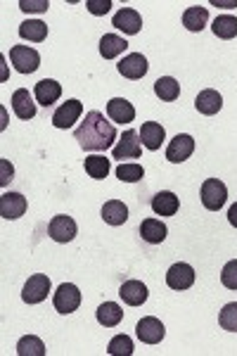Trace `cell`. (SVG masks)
I'll use <instances>...</instances> for the list:
<instances>
[{
  "label": "cell",
  "mask_w": 237,
  "mask_h": 356,
  "mask_svg": "<svg viewBox=\"0 0 237 356\" xmlns=\"http://www.w3.org/2000/svg\"><path fill=\"white\" fill-rule=\"evenodd\" d=\"M74 138L88 152H102V150H110L114 145L116 128L112 121H107L102 112H88L81 126L74 131Z\"/></svg>",
  "instance_id": "obj_1"
},
{
  "label": "cell",
  "mask_w": 237,
  "mask_h": 356,
  "mask_svg": "<svg viewBox=\"0 0 237 356\" xmlns=\"http://www.w3.org/2000/svg\"><path fill=\"white\" fill-rule=\"evenodd\" d=\"M228 202V188H225L223 181L218 178H207L202 183V204L209 209V212H218L223 209V204Z\"/></svg>",
  "instance_id": "obj_2"
},
{
  "label": "cell",
  "mask_w": 237,
  "mask_h": 356,
  "mask_svg": "<svg viewBox=\"0 0 237 356\" xmlns=\"http://www.w3.org/2000/svg\"><path fill=\"white\" fill-rule=\"evenodd\" d=\"M10 62L19 74H34L41 67V55L29 46H12L10 48Z\"/></svg>",
  "instance_id": "obj_3"
},
{
  "label": "cell",
  "mask_w": 237,
  "mask_h": 356,
  "mask_svg": "<svg viewBox=\"0 0 237 356\" xmlns=\"http://www.w3.org/2000/svg\"><path fill=\"white\" fill-rule=\"evenodd\" d=\"M48 293H50V278L45 273H34L21 290V299L26 304H41V301L48 299Z\"/></svg>",
  "instance_id": "obj_4"
},
{
  "label": "cell",
  "mask_w": 237,
  "mask_h": 356,
  "mask_svg": "<svg viewBox=\"0 0 237 356\" xmlns=\"http://www.w3.org/2000/svg\"><path fill=\"white\" fill-rule=\"evenodd\" d=\"M48 233H50L52 240L59 242V245H67V242H72L74 237L79 235V226L76 221L67 217V214H57V217L50 221V226H48Z\"/></svg>",
  "instance_id": "obj_5"
},
{
  "label": "cell",
  "mask_w": 237,
  "mask_h": 356,
  "mask_svg": "<svg viewBox=\"0 0 237 356\" xmlns=\"http://www.w3.org/2000/svg\"><path fill=\"white\" fill-rule=\"evenodd\" d=\"M55 309L59 314H74V311L81 306V293L74 283H62L55 293V299H52Z\"/></svg>",
  "instance_id": "obj_6"
},
{
  "label": "cell",
  "mask_w": 237,
  "mask_h": 356,
  "mask_svg": "<svg viewBox=\"0 0 237 356\" xmlns=\"http://www.w3.org/2000/svg\"><path fill=\"white\" fill-rule=\"evenodd\" d=\"M140 133L138 131H126L121 138H118V143L114 145V150H112V157L114 159H138L140 155H143V145H140Z\"/></svg>",
  "instance_id": "obj_7"
},
{
  "label": "cell",
  "mask_w": 237,
  "mask_h": 356,
  "mask_svg": "<svg viewBox=\"0 0 237 356\" xmlns=\"http://www.w3.org/2000/svg\"><path fill=\"white\" fill-rule=\"evenodd\" d=\"M192 283H195V268L185 261L174 264L169 268V273H166V285L171 290H187L192 288Z\"/></svg>",
  "instance_id": "obj_8"
},
{
  "label": "cell",
  "mask_w": 237,
  "mask_h": 356,
  "mask_svg": "<svg viewBox=\"0 0 237 356\" xmlns=\"http://www.w3.org/2000/svg\"><path fill=\"white\" fill-rule=\"evenodd\" d=\"M118 74H121L123 79H131V81H138L143 79L145 74H147L150 64H147V57L140 55V52H131V55H126L121 59V62L116 64Z\"/></svg>",
  "instance_id": "obj_9"
},
{
  "label": "cell",
  "mask_w": 237,
  "mask_h": 356,
  "mask_svg": "<svg viewBox=\"0 0 237 356\" xmlns=\"http://www.w3.org/2000/svg\"><path fill=\"white\" fill-rule=\"evenodd\" d=\"M81 115H83V105L81 100H67L62 107H57V112L52 115V126L55 128H72L74 123L79 121Z\"/></svg>",
  "instance_id": "obj_10"
},
{
  "label": "cell",
  "mask_w": 237,
  "mask_h": 356,
  "mask_svg": "<svg viewBox=\"0 0 237 356\" xmlns=\"http://www.w3.org/2000/svg\"><path fill=\"white\" fill-rule=\"evenodd\" d=\"M192 152H195V138L187 136V133H178L166 148V159L174 161V164H181V161L190 159Z\"/></svg>",
  "instance_id": "obj_11"
},
{
  "label": "cell",
  "mask_w": 237,
  "mask_h": 356,
  "mask_svg": "<svg viewBox=\"0 0 237 356\" xmlns=\"http://www.w3.org/2000/svg\"><path fill=\"white\" fill-rule=\"evenodd\" d=\"M136 333H138L140 342H145V344H159L161 339H164V335H166V328H164V323H161L159 318L145 316L143 321L138 323Z\"/></svg>",
  "instance_id": "obj_12"
},
{
  "label": "cell",
  "mask_w": 237,
  "mask_h": 356,
  "mask_svg": "<svg viewBox=\"0 0 237 356\" xmlns=\"http://www.w3.org/2000/svg\"><path fill=\"white\" fill-rule=\"evenodd\" d=\"M112 26L118 31H123L126 36H136V34H140V29H143V17H140L138 10L121 8L114 14V19H112Z\"/></svg>",
  "instance_id": "obj_13"
},
{
  "label": "cell",
  "mask_w": 237,
  "mask_h": 356,
  "mask_svg": "<svg viewBox=\"0 0 237 356\" xmlns=\"http://www.w3.org/2000/svg\"><path fill=\"white\" fill-rule=\"evenodd\" d=\"M26 212V197L19 192H5L0 195V217L5 221H14L19 217H24Z\"/></svg>",
  "instance_id": "obj_14"
},
{
  "label": "cell",
  "mask_w": 237,
  "mask_h": 356,
  "mask_svg": "<svg viewBox=\"0 0 237 356\" xmlns=\"http://www.w3.org/2000/svg\"><path fill=\"white\" fill-rule=\"evenodd\" d=\"M147 285L140 283V280H126V283L118 288V297L123 299V304L128 306H143L147 301Z\"/></svg>",
  "instance_id": "obj_15"
},
{
  "label": "cell",
  "mask_w": 237,
  "mask_h": 356,
  "mask_svg": "<svg viewBox=\"0 0 237 356\" xmlns=\"http://www.w3.org/2000/svg\"><path fill=\"white\" fill-rule=\"evenodd\" d=\"M59 95H62V86H59L57 81H52V79L39 81V83H36V88H34V98L43 107L55 105V102L59 100Z\"/></svg>",
  "instance_id": "obj_16"
},
{
  "label": "cell",
  "mask_w": 237,
  "mask_h": 356,
  "mask_svg": "<svg viewBox=\"0 0 237 356\" xmlns=\"http://www.w3.org/2000/svg\"><path fill=\"white\" fill-rule=\"evenodd\" d=\"M140 235L150 245H161L166 240V235H169V228H166L161 219H145L140 224Z\"/></svg>",
  "instance_id": "obj_17"
},
{
  "label": "cell",
  "mask_w": 237,
  "mask_h": 356,
  "mask_svg": "<svg viewBox=\"0 0 237 356\" xmlns=\"http://www.w3.org/2000/svg\"><path fill=\"white\" fill-rule=\"evenodd\" d=\"M107 115L116 123H131L133 119H136V107L126 98H114L107 102Z\"/></svg>",
  "instance_id": "obj_18"
},
{
  "label": "cell",
  "mask_w": 237,
  "mask_h": 356,
  "mask_svg": "<svg viewBox=\"0 0 237 356\" xmlns=\"http://www.w3.org/2000/svg\"><path fill=\"white\" fill-rule=\"evenodd\" d=\"M195 107H197V112H199V115L214 117V115H218V112H220V107H223V98H220V93H218V90L207 88V90H202V93L197 95Z\"/></svg>",
  "instance_id": "obj_19"
},
{
  "label": "cell",
  "mask_w": 237,
  "mask_h": 356,
  "mask_svg": "<svg viewBox=\"0 0 237 356\" xmlns=\"http://www.w3.org/2000/svg\"><path fill=\"white\" fill-rule=\"evenodd\" d=\"M138 133H140V143H143L147 150H159L161 143H164V138H166L164 126L157 121H145Z\"/></svg>",
  "instance_id": "obj_20"
},
{
  "label": "cell",
  "mask_w": 237,
  "mask_h": 356,
  "mask_svg": "<svg viewBox=\"0 0 237 356\" xmlns=\"http://www.w3.org/2000/svg\"><path fill=\"white\" fill-rule=\"evenodd\" d=\"M102 221L110 226H123L128 221V207L121 199H110V202L102 204Z\"/></svg>",
  "instance_id": "obj_21"
},
{
  "label": "cell",
  "mask_w": 237,
  "mask_h": 356,
  "mask_svg": "<svg viewBox=\"0 0 237 356\" xmlns=\"http://www.w3.org/2000/svg\"><path fill=\"white\" fill-rule=\"evenodd\" d=\"M12 110L19 119H34L36 117V102L34 95L26 88H19L12 93Z\"/></svg>",
  "instance_id": "obj_22"
},
{
  "label": "cell",
  "mask_w": 237,
  "mask_h": 356,
  "mask_svg": "<svg viewBox=\"0 0 237 356\" xmlns=\"http://www.w3.org/2000/svg\"><path fill=\"white\" fill-rule=\"evenodd\" d=\"M178 207H181V202H178V197L171 190H161L152 197V212L157 217H174Z\"/></svg>",
  "instance_id": "obj_23"
},
{
  "label": "cell",
  "mask_w": 237,
  "mask_h": 356,
  "mask_svg": "<svg viewBox=\"0 0 237 356\" xmlns=\"http://www.w3.org/2000/svg\"><path fill=\"white\" fill-rule=\"evenodd\" d=\"M95 316H98V323L105 328H114L121 323L123 318V309L116 304V301H105V304L98 306V311H95Z\"/></svg>",
  "instance_id": "obj_24"
},
{
  "label": "cell",
  "mask_w": 237,
  "mask_h": 356,
  "mask_svg": "<svg viewBox=\"0 0 237 356\" xmlns=\"http://www.w3.org/2000/svg\"><path fill=\"white\" fill-rule=\"evenodd\" d=\"M128 48V41L116 34H105L100 39V55L105 59H114Z\"/></svg>",
  "instance_id": "obj_25"
},
{
  "label": "cell",
  "mask_w": 237,
  "mask_h": 356,
  "mask_svg": "<svg viewBox=\"0 0 237 356\" xmlns=\"http://www.w3.org/2000/svg\"><path fill=\"white\" fill-rule=\"evenodd\" d=\"M207 21H209V10L202 8V5H192L183 14V26L187 31H202L207 26Z\"/></svg>",
  "instance_id": "obj_26"
},
{
  "label": "cell",
  "mask_w": 237,
  "mask_h": 356,
  "mask_svg": "<svg viewBox=\"0 0 237 356\" xmlns=\"http://www.w3.org/2000/svg\"><path fill=\"white\" fill-rule=\"evenodd\" d=\"M19 36L24 41L41 43L48 39V24L41 19H29V21H24V24H19Z\"/></svg>",
  "instance_id": "obj_27"
},
{
  "label": "cell",
  "mask_w": 237,
  "mask_h": 356,
  "mask_svg": "<svg viewBox=\"0 0 237 356\" xmlns=\"http://www.w3.org/2000/svg\"><path fill=\"white\" fill-rule=\"evenodd\" d=\"M83 166H85V174H88L90 178H95V181L107 178V176H110V171H112L110 159L102 157V155H90V157H85Z\"/></svg>",
  "instance_id": "obj_28"
},
{
  "label": "cell",
  "mask_w": 237,
  "mask_h": 356,
  "mask_svg": "<svg viewBox=\"0 0 237 356\" xmlns=\"http://www.w3.org/2000/svg\"><path fill=\"white\" fill-rule=\"evenodd\" d=\"M154 93H157L159 100L164 102H174L181 95V83L174 77H161L154 81Z\"/></svg>",
  "instance_id": "obj_29"
},
{
  "label": "cell",
  "mask_w": 237,
  "mask_h": 356,
  "mask_svg": "<svg viewBox=\"0 0 237 356\" xmlns=\"http://www.w3.org/2000/svg\"><path fill=\"white\" fill-rule=\"evenodd\" d=\"M214 34H216V39H223V41H230L237 36V17L233 14H220V17L214 19L212 24Z\"/></svg>",
  "instance_id": "obj_30"
},
{
  "label": "cell",
  "mask_w": 237,
  "mask_h": 356,
  "mask_svg": "<svg viewBox=\"0 0 237 356\" xmlns=\"http://www.w3.org/2000/svg\"><path fill=\"white\" fill-rule=\"evenodd\" d=\"M17 354L19 356H45V344L36 335H26L17 342Z\"/></svg>",
  "instance_id": "obj_31"
},
{
  "label": "cell",
  "mask_w": 237,
  "mask_h": 356,
  "mask_svg": "<svg viewBox=\"0 0 237 356\" xmlns=\"http://www.w3.org/2000/svg\"><path fill=\"white\" fill-rule=\"evenodd\" d=\"M218 323H220V328H223V330L237 333V301H230V304H225L223 309H220Z\"/></svg>",
  "instance_id": "obj_32"
},
{
  "label": "cell",
  "mask_w": 237,
  "mask_h": 356,
  "mask_svg": "<svg viewBox=\"0 0 237 356\" xmlns=\"http://www.w3.org/2000/svg\"><path fill=\"white\" fill-rule=\"evenodd\" d=\"M145 169L140 164H118L116 166V178L123 183H138L143 181Z\"/></svg>",
  "instance_id": "obj_33"
},
{
  "label": "cell",
  "mask_w": 237,
  "mask_h": 356,
  "mask_svg": "<svg viewBox=\"0 0 237 356\" xmlns=\"http://www.w3.org/2000/svg\"><path fill=\"white\" fill-rule=\"evenodd\" d=\"M107 352L112 356H131L133 354V339L128 335H116L112 337L110 347H107Z\"/></svg>",
  "instance_id": "obj_34"
},
{
  "label": "cell",
  "mask_w": 237,
  "mask_h": 356,
  "mask_svg": "<svg viewBox=\"0 0 237 356\" xmlns=\"http://www.w3.org/2000/svg\"><path fill=\"white\" fill-rule=\"evenodd\" d=\"M220 283L225 285L228 290H237V259L228 261L220 271Z\"/></svg>",
  "instance_id": "obj_35"
},
{
  "label": "cell",
  "mask_w": 237,
  "mask_h": 356,
  "mask_svg": "<svg viewBox=\"0 0 237 356\" xmlns=\"http://www.w3.org/2000/svg\"><path fill=\"white\" fill-rule=\"evenodd\" d=\"M85 8H88L90 14L95 17H102L112 10V0H85Z\"/></svg>",
  "instance_id": "obj_36"
},
{
  "label": "cell",
  "mask_w": 237,
  "mask_h": 356,
  "mask_svg": "<svg viewBox=\"0 0 237 356\" xmlns=\"http://www.w3.org/2000/svg\"><path fill=\"white\" fill-rule=\"evenodd\" d=\"M48 8H50L48 0H21L19 3V10L24 12H45Z\"/></svg>",
  "instance_id": "obj_37"
},
{
  "label": "cell",
  "mask_w": 237,
  "mask_h": 356,
  "mask_svg": "<svg viewBox=\"0 0 237 356\" xmlns=\"http://www.w3.org/2000/svg\"><path fill=\"white\" fill-rule=\"evenodd\" d=\"M12 174H14V171H12V164H8V161L3 159V178H0V183L5 186L8 181H12Z\"/></svg>",
  "instance_id": "obj_38"
},
{
  "label": "cell",
  "mask_w": 237,
  "mask_h": 356,
  "mask_svg": "<svg viewBox=\"0 0 237 356\" xmlns=\"http://www.w3.org/2000/svg\"><path fill=\"white\" fill-rule=\"evenodd\" d=\"M228 221H230V226H235L237 228V202L228 209Z\"/></svg>",
  "instance_id": "obj_39"
},
{
  "label": "cell",
  "mask_w": 237,
  "mask_h": 356,
  "mask_svg": "<svg viewBox=\"0 0 237 356\" xmlns=\"http://www.w3.org/2000/svg\"><path fill=\"white\" fill-rule=\"evenodd\" d=\"M212 5H216V8H237V0H228V3H223V0H212Z\"/></svg>",
  "instance_id": "obj_40"
}]
</instances>
